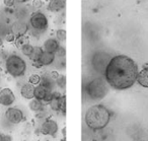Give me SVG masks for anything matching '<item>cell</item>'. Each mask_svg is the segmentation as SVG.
Instances as JSON below:
<instances>
[{"label": "cell", "instance_id": "1", "mask_svg": "<svg viewBox=\"0 0 148 141\" xmlns=\"http://www.w3.org/2000/svg\"><path fill=\"white\" fill-rule=\"evenodd\" d=\"M138 66L132 58L117 55L108 63L105 69V79L111 87L125 90L132 87L137 81Z\"/></svg>", "mask_w": 148, "mask_h": 141}, {"label": "cell", "instance_id": "2", "mask_svg": "<svg viewBox=\"0 0 148 141\" xmlns=\"http://www.w3.org/2000/svg\"><path fill=\"white\" fill-rule=\"evenodd\" d=\"M111 114L106 107L101 105L91 106L85 113V123L90 129L99 130L109 124Z\"/></svg>", "mask_w": 148, "mask_h": 141}, {"label": "cell", "instance_id": "3", "mask_svg": "<svg viewBox=\"0 0 148 141\" xmlns=\"http://www.w3.org/2000/svg\"><path fill=\"white\" fill-rule=\"evenodd\" d=\"M6 71L12 77H21L27 71V63L18 55H10L7 57L5 62Z\"/></svg>", "mask_w": 148, "mask_h": 141}, {"label": "cell", "instance_id": "4", "mask_svg": "<svg viewBox=\"0 0 148 141\" xmlns=\"http://www.w3.org/2000/svg\"><path fill=\"white\" fill-rule=\"evenodd\" d=\"M108 82L103 78H95L86 86V92L92 100H101L108 94Z\"/></svg>", "mask_w": 148, "mask_h": 141}, {"label": "cell", "instance_id": "5", "mask_svg": "<svg viewBox=\"0 0 148 141\" xmlns=\"http://www.w3.org/2000/svg\"><path fill=\"white\" fill-rule=\"evenodd\" d=\"M29 25L35 31L43 33L48 29V19L44 13L40 12V11H36L31 14Z\"/></svg>", "mask_w": 148, "mask_h": 141}, {"label": "cell", "instance_id": "6", "mask_svg": "<svg viewBox=\"0 0 148 141\" xmlns=\"http://www.w3.org/2000/svg\"><path fill=\"white\" fill-rule=\"evenodd\" d=\"M54 90H50L42 84L35 86V98L41 100L44 105H50Z\"/></svg>", "mask_w": 148, "mask_h": 141}, {"label": "cell", "instance_id": "7", "mask_svg": "<svg viewBox=\"0 0 148 141\" xmlns=\"http://www.w3.org/2000/svg\"><path fill=\"white\" fill-rule=\"evenodd\" d=\"M51 109L55 112H66V96H61L60 92L53 91V96L52 100L50 102Z\"/></svg>", "mask_w": 148, "mask_h": 141}, {"label": "cell", "instance_id": "8", "mask_svg": "<svg viewBox=\"0 0 148 141\" xmlns=\"http://www.w3.org/2000/svg\"><path fill=\"white\" fill-rule=\"evenodd\" d=\"M5 117L7 121L11 124H19L23 120V114L21 110L17 108H9L5 112Z\"/></svg>", "mask_w": 148, "mask_h": 141}, {"label": "cell", "instance_id": "9", "mask_svg": "<svg viewBox=\"0 0 148 141\" xmlns=\"http://www.w3.org/2000/svg\"><path fill=\"white\" fill-rule=\"evenodd\" d=\"M15 100V96L10 88H2L0 90V105L11 106Z\"/></svg>", "mask_w": 148, "mask_h": 141}, {"label": "cell", "instance_id": "10", "mask_svg": "<svg viewBox=\"0 0 148 141\" xmlns=\"http://www.w3.org/2000/svg\"><path fill=\"white\" fill-rule=\"evenodd\" d=\"M55 60V54L50 53V52L47 51H43L41 57H40L39 61L33 62V65L35 66L36 68H41L43 66H47L52 64Z\"/></svg>", "mask_w": 148, "mask_h": 141}, {"label": "cell", "instance_id": "11", "mask_svg": "<svg viewBox=\"0 0 148 141\" xmlns=\"http://www.w3.org/2000/svg\"><path fill=\"white\" fill-rule=\"evenodd\" d=\"M58 131V124L56 121L52 119H47L45 122L42 124L41 132L44 135H55Z\"/></svg>", "mask_w": 148, "mask_h": 141}, {"label": "cell", "instance_id": "12", "mask_svg": "<svg viewBox=\"0 0 148 141\" xmlns=\"http://www.w3.org/2000/svg\"><path fill=\"white\" fill-rule=\"evenodd\" d=\"M142 87L148 88V65H144L143 68L138 72L137 81Z\"/></svg>", "mask_w": 148, "mask_h": 141}, {"label": "cell", "instance_id": "13", "mask_svg": "<svg viewBox=\"0 0 148 141\" xmlns=\"http://www.w3.org/2000/svg\"><path fill=\"white\" fill-rule=\"evenodd\" d=\"M21 94L25 100H33L35 98V86L31 83L25 84L21 89Z\"/></svg>", "mask_w": 148, "mask_h": 141}, {"label": "cell", "instance_id": "14", "mask_svg": "<svg viewBox=\"0 0 148 141\" xmlns=\"http://www.w3.org/2000/svg\"><path fill=\"white\" fill-rule=\"evenodd\" d=\"M60 48L59 42L57 39H48L47 41L44 43V51L50 52V53L56 54L58 49Z\"/></svg>", "mask_w": 148, "mask_h": 141}, {"label": "cell", "instance_id": "15", "mask_svg": "<svg viewBox=\"0 0 148 141\" xmlns=\"http://www.w3.org/2000/svg\"><path fill=\"white\" fill-rule=\"evenodd\" d=\"M65 7V0H49L48 9L52 12H59Z\"/></svg>", "mask_w": 148, "mask_h": 141}, {"label": "cell", "instance_id": "16", "mask_svg": "<svg viewBox=\"0 0 148 141\" xmlns=\"http://www.w3.org/2000/svg\"><path fill=\"white\" fill-rule=\"evenodd\" d=\"M27 31V23H16L12 27V33L14 34L16 37H21V36H25Z\"/></svg>", "mask_w": 148, "mask_h": 141}, {"label": "cell", "instance_id": "17", "mask_svg": "<svg viewBox=\"0 0 148 141\" xmlns=\"http://www.w3.org/2000/svg\"><path fill=\"white\" fill-rule=\"evenodd\" d=\"M55 82H56V80H54L53 78L50 76V73H49V75L46 74V75H44L43 77H41V82H40V84H42L43 86H45V87L48 88V89L54 90Z\"/></svg>", "mask_w": 148, "mask_h": 141}, {"label": "cell", "instance_id": "18", "mask_svg": "<svg viewBox=\"0 0 148 141\" xmlns=\"http://www.w3.org/2000/svg\"><path fill=\"white\" fill-rule=\"evenodd\" d=\"M29 109H31V111H33V112H41V111H43L44 109V104L41 102V100H37V98H34L33 100H31V102H29Z\"/></svg>", "mask_w": 148, "mask_h": 141}, {"label": "cell", "instance_id": "19", "mask_svg": "<svg viewBox=\"0 0 148 141\" xmlns=\"http://www.w3.org/2000/svg\"><path fill=\"white\" fill-rule=\"evenodd\" d=\"M44 49H42L41 47H35L34 49V52L32 53V55L29 56V59H31L32 62H36V61H39L40 57H41L42 53H43Z\"/></svg>", "mask_w": 148, "mask_h": 141}, {"label": "cell", "instance_id": "20", "mask_svg": "<svg viewBox=\"0 0 148 141\" xmlns=\"http://www.w3.org/2000/svg\"><path fill=\"white\" fill-rule=\"evenodd\" d=\"M21 53L23 54V55L27 56V57H29V56L32 55V53L34 52V49H35V47L34 46H32L31 44H25V45H23V47L21 48Z\"/></svg>", "mask_w": 148, "mask_h": 141}, {"label": "cell", "instance_id": "21", "mask_svg": "<svg viewBox=\"0 0 148 141\" xmlns=\"http://www.w3.org/2000/svg\"><path fill=\"white\" fill-rule=\"evenodd\" d=\"M15 45L17 46V47H23V45H25V44H27V42H29V40H27V38L25 36H21V37H16V39H15Z\"/></svg>", "mask_w": 148, "mask_h": 141}, {"label": "cell", "instance_id": "22", "mask_svg": "<svg viewBox=\"0 0 148 141\" xmlns=\"http://www.w3.org/2000/svg\"><path fill=\"white\" fill-rule=\"evenodd\" d=\"M29 82L31 84H33L34 86L39 85L40 82H41V76L38 75V74H33V75L29 76Z\"/></svg>", "mask_w": 148, "mask_h": 141}, {"label": "cell", "instance_id": "23", "mask_svg": "<svg viewBox=\"0 0 148 141\" xmlns=\"http://www.w3.org/2000/svg\"><path fill=\"white\" fill-rule=\"evenodd\" d=\"M56 37H57L58 41L64 42L66 40V31L65 30H58L56 32Z\"/></svg>", "mask_w": 148, "mask_h": 141}, {"label": "cell", "instance_id": "24", "mask_svg": "<svg viewBox=\"0 0 148 141\" xmlns=\"http://www.w3.org/2000/svg\"><path fill=\"white\" fill-rule=\"evenodd\" d=\"M56 83H57V85L59 86V87L61 88H64L66 85V78L65 76H59V78H58L57 80H56Z\"/></svg>", "mask_w": 148, "mask_h": 141}, {"label": "cell", "instance_id": "25", "mask_svg": "<svg viewBox=\"0 0 148 141\" xmlns=\"http://www.w3.org/2000/svg\"><path fill=\"white\" fill-rule=\"evenodd\" d=\"M56 55H57L58 57H61V58L65 57V55H66V50L64 49L63 47H60L59 49H58V51L56 52L55 56H56Z\"/></svg>", "mask_w": 148, "mask_h": 141}, {"label": "cell", "instance_id": "26", "mask_svg": "<svg viewBox=\"0 0 148 141\" xmlns=\"http://www.w3.org/2000/svg\"><path fill=\"white\" fill-rule=\"evenodd\" d=\"M0 141H12V139L9 135L0 132Z\"/></svg>", "mask_w": 148, "mask_h": 141}, {"label": "cell", "instance_id": "27", "mask_svg": "<svg viewBox=\"0 0 148 141\" xmlns=\"http://www.w3.org/2000/svg\"><path fill=\"white\" fill-rule=\"evenodd\" d=\"M3 3L7 8H10L15 4V0H3Z\"/></svg>", "mask_w": 148, "mask_h": 141}, {"label": "cell", "instance_id": "28", "mask_svg": "<svg viewBox=\"0 0 148 141\" xmlns=\"http://www.w3.org/2000/svg\"><path fill=\"white\" fill-rule=\"evenodd\" d=\"M15 39H16V36H15L13 33L7 34L6 37H5V40H6L7 42H14V41H15Z\"/></svg>", "mask_w": 148, "mask_h": 141}, {"label": "cell", "instance_id": "29", "mask_svg": "<svg viewBox=\"0 0 148 141\" xmlns=\"http://www.w3.org/2000/svg\"><path fill=\"white\" fill-rule=\"evenodd\" d=\"M50 76H51L52 78H53L54 80H57L58 78H59V76H60V74L58 73L57 71H52L51 73H50Z\"/></svg>", "mask_w": 148, "mask_h": 141}, {"label": "cell", "instance_id": "30", "mask_svg": "<svg viewBox=\"0 0 148 141\" xmlns=\"http://www.w3.org/2000/svg\"><path fill=\"white\" fill-rule=\"evenodd\" d=\"M42 4H43V3H42L41 0H35V1H34V7H36V8H40V7L42 6Z\"/></svg>", "mask_w": 148, "mask_h": 141}, {"label": "cell", "instance_id": "31", "mask_svg": "<svg viewBox=\"0 0 148 141\" xmlns=\"http://www.w3.org/2000/svg\"><path fill=\"white\" fill-rule=\"evenodd\" d=\"M19 1H21V2H27L29 0H19Z\"/></svg>", "mask_w": 148, "mask_h": 141}]
</instances>
